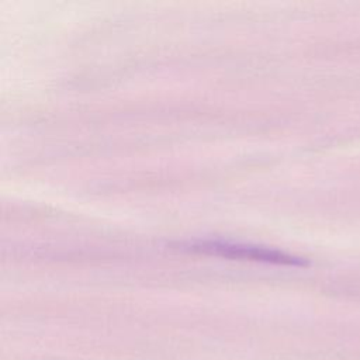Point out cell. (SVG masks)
I'll use <instances>...</instances> for the list:
<instances>
[{
  "label": "cell",
  "mask_w": 360,
  "mask_h": 360,
  "mask_svg": "<svg viewBox=\"0 0 360 360\" xmlns=\"http://www.w3.org/2000/svg\"><path fill=\"white\" fill-rule=\"evenodd\" d=\"M187 249L193 250V252L204 253V255L222 256V257H229V259H243V260H256V262L292 264V266L307 264V262L300 257H294V256L285 255V253L274 250V249L252 246V245H242V243L218 242V240H198V242L188 243Z\"/></svg>",
  "instance_id": "obj_1"
}]
</instances>
